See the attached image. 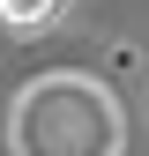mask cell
Instances as JSON below:
<instances>
[{"label": "cell", "mask_w": 149, "mask_h": 156, "mask_svg": "<svg viewBox=\"0 0 149 156\" xmlns=\"http://www.w3.org/2000/svg\"><path fill=\"white\" fill-rule=\"evenodd\" d=\"M60 15V0H0V23L8 30H37V23H52Z\"/></svg>", "instance_id": "2"}, {"label": "cell", "mask_w": 149, "mask_h": 156, "mask_svg": "<svg viewBox=\"0 0 149 156\" xmlns=\"http://www.w3.org/2000/svg\"><path fill=\"white\" fill-rule=\"evenodd\" d=\"M23 149H30V156H104V149H112L104 97H82V89H74V112H60V89L30 97V112H23Z\"/></svg>", "instance_id": "1"}]
</instances>
